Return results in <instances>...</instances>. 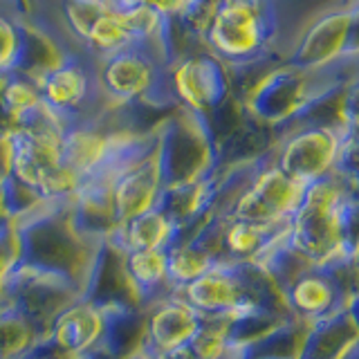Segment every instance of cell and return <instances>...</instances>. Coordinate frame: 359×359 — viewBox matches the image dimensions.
Instances as JSON below:
<instances>
[{
  "label": "cell",
  "instance_id": "1",
  "mask_svg": "<svg viewBox=\"0 0 359 359\" xmlns=\"http://www.w3.org/2000/svg\"><path fill=\"white\" fill-rule=\"evenodd\" d=\"M357 184L332 171L306 184L290 216L285 241L308 263L357 261Z\"/></svg>",
  "mask_w": 359,
  "mask_h": 359
},
{
  "label": "cell",
  "instance_id": "2",
  "mask_svg": "<svg viewBox=\"0 0 359 359\" xmlns=\"http://www.w3.org/2000/svg\"><path fill=\"white\" fill-rule=\"evenodd\" d=\"M67 202H45L14 222L16 261L11 267L34 269L72 280L88 290V280L106 241L93 243L79 236L70 222Z\"/></svg>",
  "mask_w": 359,
  "mask_h": 359
},
{
  "label": "cell",
  "instance_id": "3",
  "mask_svg": "<svg viewBox=\"0 0 359 359\" xmlns=\"http://www.w3.org/2000/svg\"><path fill=\"white\" fill-rule=\"evenodd\" d=\"M353 79H357V59L339 61L323 70H301L278 63L258 79L238 104L247 117L272 130L276 140L314 104Z\"/></svg>",
  "mask_w": 359,
  "mask_h": 359
},
{
  "label": "cell",
  "instance_id": "4",
  "mask_svg": "<svg viewBox=\"0 0 359 359\" xmlns=\"http://www.w3.org/2000/svg\"><path fill=\"white\" fill-rule=\"evenodd\" d=\"M200 43L229 70L283 63L272 0H220Z\"/></svg>",
  "mask_w": 359,
  "mask_h": 359
},
{
  "label": "cell",
  "instance_id": "5",
  "mask_svg": "<svg viewBox=\"0 0 359 359\" xmlns=\"http://www.w3.org/2000/svg\"><path fill=\"white\" fill-rule=\"evenodd\" d=\"M41 104L61 121L63 130L70 128H119V117L126 108H115L106 99L97 81V63L83 50H67L65 59L36 79Z\"/></svg>",
  "mask_w": 359,
  "mask_h": 359
},
{
  "label": "cell",
  "instance_id": "6",
  "mask_svg": "<svg viewBox=\"0 0 359 359\" xmlns=\"http://www.w3.org/2000/svg\"><path fill=\"white\" fill-rule=\"evenodd\" d=\"M166 48L162 43H130L97 63V81L115 108L173 110L166 88Z\"/></svg>",
  "mask_w": 359,
  "mask_h": 359
},
{
  "label": "cell",
  "instance_id": "7",
  "mask_svg": "<svg viewBox=\"0 0 359 359\" xmlns=\"http://www.w3.org/2000/svg\"><path fill=\"white\" fill-rule=\"evenodd\" d=\"M160 191L191 184L220 168L218 146L205 119L182 108H173L155 126Z\"/></svg>",
  "mask_w": 359,
  "mask_h": 359
},
{
  "label": "cell",
  "instance_id": "8",
  "mask_svg": "<svg viewBox=\"0 0 359 359\" xmlns=\"http://www.w3.org/2000/svg\"><path fill=\"white\" fill-rule=\"evenodd\" d=\"M355 274L357 261H346V258L303 265L280 287L287 314L310 325L339 312L351 301L359 299Z\"/></svg>",
  "mask_w": 359,
  "mask_h": 359
},
{
  "label": "cell",
  "instance_id": "9",
  "mask_svg": "<svg viewBox=\"0 0 359 359\" xmlns=\"http://www.w3.org/2000/svg\"><path fill=\"white\" fill-rule=\"evenodd\" d=\"M357 0L314 14L297 32L283 63L301 70H323L357 59Z\"/></svg>",
  "mask_w": 359,
  "mask_h": 359
},
{
  "label": "cell",
  "instance_id": "10",
  "mask_svg": "<svg viewBox=\"0 0 359 359\" xmlns=\"http://www.w3.org/2000/svg\"><path fill=\"white\" fill-rule=\"evenodd\" d=\"M166 88L175 108L194 112L205 121L233 97L229 67L202 45L166 65Z\"/></svg>",
  "mask_w": 359,
  "mask_h": 359
},
{
  "label": "cell",
  "instance_id": "11",
  "mask_svg": "<svg viewBox=\"0 0 359 359\" xmlns=\"http://www.w3.org/2000/svg\"><path fill=\"white\" fill-rule=\"evenodd\" d=\"M344 133L328 123H294L272 144V164L299 184L332 173Z\"/></svg>",
  "mask_w": 359,
  "mask_h": 359
},
{
  "label": "cell",
  "instance_id": "12",
  "mask_svg": "<svg viewBox=\"0 0 359 359\" xmlns=\"http://www.w3.org/2000/svg\"><path fill=\"white\" fill-rule=\"evenodd\" d=\"M155 126L135 137L130 151L119 162L110 180L112 227L151 209L160 196V171L155 157Z\"/></svg>",
  "mask_w": 359,
  "mask_h": 359
},
{
  "label": "cell",
  "instance_id": "13",
  "mask_svg": "<svg viewBox=\"0 0 359 359\" xmlns=\"http://www.w3.org/2000/svg\"><path fill=\"white\" fill-rule=\"evenodd\" d=\"M83 294L86 290L72 280L22 267H11L3 283V299L41 334L48 332L56 314L72 306Z\"/></svg>",
  "mask_w": 359,
  "mask_h": 359
},
{
  "label": "cell",
  "instance_id": "14",
  "mask_svg": "<svg viewBox=\"0 0 359 359\" xmlns=\"http://www.w3.org/2000/svg\"><path fill=\"white\" fill-rule=\"evenodd\" d=\"M303 191H306V184L294 182L272 164V149H269V160L254 175L252 182L227 207L213 213L256 224L283 222L290 220V216L299 207Z\"/></svg>",
  "mask_w": 359,
  "mask_h": 359
},
{
  "label": "cell",
  "instance_id": "15",
  "mask_svg": "<svg viewBox=\"0 0 359 359\" xmlns=\"http://www.w3.org/2000/svg\"><path fill=\"white\" fill-rule=\"evenodd\" d=\"M205 317L184 303L177 294L155 301L144 310L142 339L133 355H157L187 344L202 325Z\"/></svg>",
  "mask_w": 359,
  "mask_h": 359
},
{
  "label": "cell",
  "instance_id": "16",
  "mask_svg": "<svg viewBox=\"0 0 359 359\" xmlns=\"http://www.w3.org/2000/svg\"><path fill=\"white\" fill-rule=\"evenodd\" d=\"M106 319L108 303H97L81 297L56 314L41 339L65 359L88 351H99L106 332Z\"/></svg>",
  "mask_w": 359,
  "mask_h": 359
},
{
  "label": "cell",
  "instance_id": "17",
  "mask_svg": "<svg viewBox=\"0 0 359 359\" xmlns=\"http://www.w3.org/2000/svg\"><path fill=\"white\" fill-rule=\"evenodd\" d=\"M357 306L359 299L351 301L330 317L310 323L297 359H346L348 353L359 346Z\"/></svg>",
  "mask_w": 359,
  "mask_h": 359
},
{
  "label": "cell",
  "instance_id": "18",
  "mask_svg": "<svg viewBox=\"0 0 359 359\" xmlns=\"http://www.w3.org/2000/svg\"><path fill=\"white\" fill-rule=\"evenodd\" d=\"M180 241L182 238H180L177 229L155 207L137 213L126 222L115 224L106 236V245L117 254L137 250H166Z\"/></svg>",
  "mask_w": 359,
  "mask_h": 359
},
{
  "label": "cell",
  "instance_id": "19",
  "mask_svg": "<svg viewBox=\"0 0 359 359\" xmlns=\"http://www.w3.org/2000/svg\"><path fill=\"white\" fill-rule=\"evenodd\" d=\"M121 276L128 283L135 303L144 312L155 301L171 297L166 285V252L164 250H137L119 254Z\"/></svg>",
  "mask_w": 359,
  "mask_h": 359
},
{
  "label": "cell",
  "instance_id": "20",
  "mask_svg": "<svg viewBox=\"0 0 359 359\" xmlns=\"http://www.w3.org/2000/svg\"><path fill=\"white\" fill-rule=\"evenodd\" d=\"M67 54L65 45L52 32L41 27L27 16H18V50L11 70L41 79L59 65Z\"/></svg>",
  "mask_w": 359,
  "mask_h": 359
},
{
  "label": "cell",
  "instance_id": "21",
  "mask_svg": "<svg viewBox=\"0 0 359 359\" xmlns=\"http://www.w3.org/2000/svg\"><path fill=\"white\" fill-rule=\"evenodd\" d=\"M308 323L287 317L238 346V359H297Z\"/></svg>",
  "mask_w": 359,
  "mask_h": 359
},
{
  "label": "cell",
  "instance_id": "22",
  "mask_svg": "<svg viewBox=\"0 0 359 359\" xmlns=\"http://www.w3.org/2000/svg\"><path fill=\"white\" fill-rule=\"evenodd\" d=\"M164 252H166V285L171 294L180 292L184 285L194 283L202 274H207L213 265H218V261L211 254H207L205 250H200L198 245L189 241L173 243Z\"/></svg>",
  "mask_w": 359,
  "mask_h": 359
},
{
  "label": "cell",
  "instance_id": "23",
  "mask_svg": "<svg viewBox=\"0 0 359 359\" xmlns=\"http://www.w3.org/2000/svg\"><path fill=\"white\" fill-rule=\"evenodd\" d=\"M36 106H41L36 79L9 70L3 95H0V115H3V121L9 126V130L14 133L16 123Z\"/></svg>",
  "mask_w": 359,
  "mask_h": 359
},
{
  "label": "cell",
  "instance_id": "24",
  "mask_svg": "<svg viewBox=\"0 0 359 359\" xmlns=\"http://www.w3.org/2000/svg\"><path fill=\"white\" fill-rule=\"evenodd\" d=\"M130 43L133 41L128 36L126 27H123L121 18L117 14H112V11H108V14H104L93 25L88 39L81 45V50L90 61L101 63V61H106L108 56L128 48Z\"/></svg>",
  "mask_w": 359,
  "mask_h": 359
},
{
  "label": "cell",
  "instance_id": "25",
  "mask_svg": "<svg viewBox=\"0 0 359 359\" xmlns=\"http://www.w3.org/2000/svg\"><path fill=\"white\" fill-rule=\"evenodd\" d=\"M41 337L16 308L9 303L0 306V359H20Z\"/></svg>",
  "mask_w": 359,
  "mask_h": 359
},
{
  "label": "cell",
  "instance_id": "26",
  "mask_svg": "<svg viewBox=\"0 0 359 359\" xmlns=\"http://www.w3.org/2000/svg\"><path fill=\"white\" fill-rule=\"evenodd\" d=\"M18 9L14 0H0V72L14 67L18 50Z\"/></svg>",
  "mask_w": 359,
  "mask_h": 359
},
{
  "label": "cell",
  "instance_id": "27",
  "mask_svg": "<svg viewBox=\"0 0 359 359\" xmlns=\"http://www.w3.org/2000/svg\"><path fill=\"white\" fill-rule=\"evenodd\" d=\"M218 3L220 0H187V7L182 9V14L177 16V20L200 41L202 32H205L207 22L211 20Z\"/></svg>",
  "mask_w": 359,
  "mask_h": 359
},
{
  "label": "cell",
  "instance_id": "28",
  "mask_svg": "<svg viewBox=\"0 0 359 359\" xmlns=\"http://www.w3.org/2000/svg\"><path fill=\"white\" fill-rule=\"evenodd\" d=\"M14 261H16V231H14V222L5 218L0 222V303H7L3 299V283Z\"/></svg>",
  "mask_w": 359,
  "mask_h": 359
},
{
  "label": "cell",
  "instance_id": "29",
  "mask_svg": "<svg viewBox=\"0 0 359 359\" xmlns=\"http://www.w3.org/2000/svg\"><path fill=\"white\" fill-rule=\"evenodd\" d=\"M104 3H106L108 11H112V14H126V11L146 7V5H149V0H104Z\"/></svg>",
  "mask_w": 359,
  "mask_h": 359
},
{
  "label": "cell",
  "instance_id": "30",
  "mask_svg": "<svg viewBox=\"0 0 359 359\" xmlns=\"http://www.w3.org/2000/svg\"><path fill=\"white\" fill-rule=\"evenodd\" d=\"M346 359H359V346H357V348H353V351L348 353V357H346Z\"/></svg>",
  "mask_w": 359,
  "mask_h": 359
},
{
  "label": "cell",
  "instance_id": "31",
  "mask_svg": "<svg viewBox=\"0 0 359 359\" xmlns=\"http://www.w3.org/2000/svg\"><path fill=\"white\" fill-rule=\"evenodd\" d=\"M14 5H16V0H14Z\"/></svg>",
  "mask_w": 359,
  "mask_h": 359
}]
</instances>
